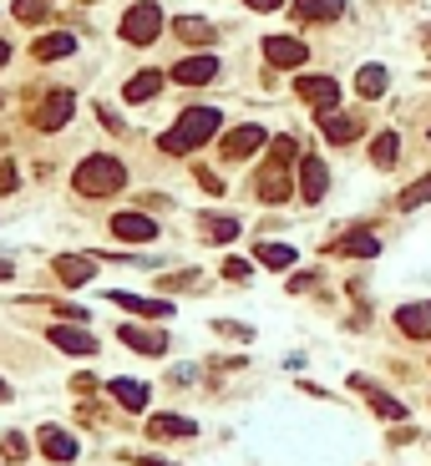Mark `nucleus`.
<instances>
[{"mask_svg": "<svg viewBox=\"0 0 431 466\" xmlns=\"http://www.w3.org/2000/svg\"><path fill=\"white\" fill-rule=\"evenodd\" d=\"M290 162H300V147H294V137H275V147H269V162H264L259 178H254V193H259L264 203H284V198L294 193Z\"/></svg>", "mask_w": 431, "mask_h": 466, "instance_id": "obj_1", "label": "nucleus"}, {"mask_svg": "<svg viewBox=\"0 0 431 466\" xmlns=\"http://www.w3.org/2000/svg\"><path fill=\"white\" fill-rule=\"evenodd\" d=\"M218 122H224V117H218L214 107H193V112H183V117H178L168 132H163V153L178 157V153H193V147H203V142L218 132Z\"/></svg>", "mask_w": 431, "mask_h": 466, "instance_id": "obj_2", "label": "nucleus"}, {"mask_svg": "<svg viewBox=\"0 0 431 466\" xmlns=\"http://www.w3.org/2000/svg\"><path fill=\"white\" fill-rule=\"evenodd\" d=\"M72 183H77L81 198H112V193L127 183V168L117 162V157H87Z\"/></svg>", "mask_w": 431, "mask_h": 466, "instance_id": "obj_3", "label": "nucleus"}, {"mask_svg": "<svg viewBox=\"0 0 431 466\" xmlns=\"http://www.w3.org/2000/svg\"><path fill=\"white\" fill-rule=\"evenodd\" d=\"M157 31H163V11L153 0H142V5H132L123 16V41H132V46H153Z\"/></svg>", "mask_w": 431, "mask_h": 466, "instance_id": "obj_4", "label": "nucleus"}, {"mask_svg": "<svg viewBox=\"0 0 431 466\" xmlns=\"http://www.w3.org/2000/svg\"><path fill=\"white\" fill-rule=\"evenodd\" d=\"M72 112H77V96H72V92H51L46 102L31 112V122L41 127V132H56V127L72 122Z\"/></svg>", "mask_w": 431, "mask_h": 466, "instance_id": "obj_5", "label": "nucleus"}, {"mask_svg": "<svg viewBox=\"0 0 431 466\" xmlns=\"http://www.w3.org/2000/svg\"><path fill=\"white\" fill-rule=\"evenodd\" d=\"M294 96H300V102H309L315 112H335L340 87L330 77H300V81H294Z\"/></svg>", "mask_w": 431, "mask_h": 466, "instance_id": "obj_6", "label": "nucleus"}, {"mask_svg": "<svg viewBox=\"0 0 431 466\" xmlns=\"http://www.w3.org/2000/svg\"><path fill=\"white\" fill-rule=\"evenodd\" d=\"M305 41H294V36H269L264 41V62L279 66V71H294V66H305Z\"/></svg>", "mask_w": 431, "mask_h": 466, "instance_id": "obj_7", "label": "nucleus"}, {"mask_svg": "<svg viewBox=\"0 0 431 466\" xmlns=\"http://www.w3.org/2000/svg\"><path fill=\"white\" fill-rule=\"evenodd\" d=\"M218 147H224V162H239V157H249V153H259V147H264V127H254V122L233 127Z\"/></svg>", "mask_w": 431, "mask_h": 466, "instance_id": "obj_8", "label": "nucleus"}, {"mask_svg": "<svg viewBox=\"0 0 431 466\" xmlns=\"http://www.w3.org/2000/svg\"><path fill=\"white\" fill-rule=\"evenodd\" d=\"M218 77V56H183V62L173 66V81L178 87H203V81Z\"/></svg>", "mask_w": 431, "mask_h": 466, "instance_id": "obj_9", "label": "nucleus"}, {"mask_svg": "<svg viewBox=\"0 0 431 466\" xmlns=\"http://www.w3.org/2000/svg\"><path fill=\"white\" fill-rule=\"evenodd\" d=\"M112 233H117V238H127V244H153V238H157V223L148 213H117V218H112Z\"/></svg>", "mask_w": 431, "mask_h": 466, "instance_id": "obj_10", "label": "nucleus"}, {"mask_svg": "<svg viewBox=\"0 0 431 466\" xmlns=\"http://www.w3.org/2000/svg\"><path fill=\"white\" fill-rule=\"evenodd\" d=\"M325 187H330V172H325L320 157H300V193H305V203H320Z\"/></svg>", "mask_w": 431, "mask_h": 466, "instance_id": "obj_11", "label": "nucleus"}, {"mask_svg": "<svg viewBox=\"0 0 431 466\" xmlns=\"http://www.w3.org/2000/svg\"><path fill=\"white\" fill-rule=\"evenodd\" d=\"M396 325H401V335H411V340H431V299L427 304H401Z\"/></svg>", "mask_w": 431, "mask_h": 466, "instance_id": "obj_12", "label": "nucleus"}, {"mask_svg": "<svg viewBox=\"0 0 431 466\" xmlns=\"http://www.w3.org/2000/svg\"><path fill=\"white\" fill-rule=\"evenodd\" d=\"M41 451L51 462H77V436L62 431V426H41Z\"/></svg>", "mask_w": 431, "mask_h": 466, "instance_id": "obj_13", "label": "nucleus"}, {"mask_svg": "<svg viewBox=\"0 0 431 466\" xmlns=\"http://www.w3.org/2000/svg\"><path fill=\"white\" fill-rule=\"evenodd\" d=\"M51 345L66 350V355H92L97 335H87V329H77V325H56V329H51Z\"/></svg>", "mask_w": 431, "mask_h": 466, "instance_id": "obj_14", "label": "nucleus"}, {"mask_svg": "<svg viewBox=\"0 0 431 466\" xmlns=\"http://www.w3.org/2000/svg\"><path fill=\"white\" fill-rule=\"evenodd\" d=\"M360 132H366V122H360V117H340V112H325V137L335 142V147H351Z\"/></svg>", "mask_w": 431, "mask_h": 466, "instance_id": "obj_15", "label": "nucleus"}, {"mask_svg": "<svg viewBox=\"0 0 431 466\" xmlns=\"http://www.w3.org/2000/svg\"><path fill=\"white\" fill-rule=\"evenodd\" d=\"M97 274V259H87V254H62L56 259V279L62 284H87Z\"/></svg>", "mask_w": 431, "mask_h": 466, "instance_id": "obj_16", "label": "nucleus"}, {"mask_svg": "<svg viewBox=\"0 0 431 466\" xmlns=\"http://www.w3.org/2000/svg\"><path fill=\"white\" fill-rule=\"evenodd\" d=\"M77 51V36H66V31H56V36H41L31 46V56L36 62H62V56H72Z\"/></svg>", "mask_w": 431, "mask_h": 466, "instance_id": "obj_17", "label": "nucleus"}, {"mask_svg": "<svg viewBox=\"0 0 431 466\" xmlns=\"http://www.w3.org/2000/svg\"><path fill=\"white\" fill-rule=\"evenodd\" d=\"M123 340L132 345V350H142V355H163V350H168V335H163V329H138V325H123Z\"/></svg>", "mask_w": 431, "mask_h": 466, "instance_id": "obj_18", "label": "nucleus"}, {"mask_svg": "<svg viewBox=\"0 0 431 466\" xmlns=\"http://www.w3.org/2000/svg\"><path fill=\"white\" fill-rule=\"evenodd\" d=\"M335 249L351 254V259H376V254H381V238H376V233H366V229H355V233H345V238H340Z\"/></svg>", "mask_w": 431, "mask_h": 466, "instance_id": "obj_19", "label": "nucleus"}, {"mask_svg": "<svg viewBox=\"0 0 431 466\" xmlns=\"http://www.w3.org/2000/svg\"><path fill=\"white\" fill-rule=\"evenodd\" d=\"M173 31H178V41H188V46H208V41H214V26H208V21H199V16H178L173 21Z\"/></svg>", "mask_w": 431, "mask_h": 466, "instance_id": "obj_20", "label": "nucleus"}, {"mask_svg": "<svg viewBox=\"0 0 431 466\" xmlns=\"http://www.w3.org/2000/svg\"><path fill=\"white\" fill-rule=\"evenodd\" d=\"M294 16L300 21H335V16H345V0H294Z\"/></svg>", "mask_w": 431, "mask_h": 466, "instance_id": "obj_21", "label": "nucleus"}, {"mask_svg": "<svg viewBox=\"0 0 431 466\" xmlns=\"http://www.w3.org/2000/svg\"><path fill=\"white\" fill-rule=\"evenodd\" d=\"M112 304H123V310H132V314H153V320H168L173 314L168 299H142V295H112Z\"/></svg>", "mask_w": 431, "mask_h": 466, "instance_id": "obj_22", "label": "nucleus"}, {"mask_svg": "<svg viewBox=\"0 0 431 466\" xmlns=\"http://www.w3.org/2000/svg\"><path fill=\"white\" fill-rule=\"evenodd\" d=\"M163 92V71H138V77L127 81V102H153V96Z\"/></svg>", "mask_w": 431, "mask_h": 466, "instance_id": "obj_23", "label": "nucleus"}, {"mask_svg": "<svg viewBox=\"0 0 431 466\" xmlns=\"http://www.w3.org/2000/svg\"><path fill=\"white\" fill-rule=\"evenodd\" d=\"M148 436H153V441H168V436H193V420H188V416H153V420H148Z\"/></svg>", "mask_w": 431, "mask_h": 466, "instance_id": "obj_24", "label": "nucleus"}, {"mask_svg": "<svg viewBox=\"0 0 431 466\" xmlns=\"http://www.w3.org/2000/svg\"><path fill=\"white\" fill-rule=\"evenodd\" d=\"M203 233H208L214 244H233V238H239V218H229V213H203Z\"/></svg>", "mask_w": 431, "mask_h": 466, "instance_id": "obj_25", "label": "nucleus"}, {"mask_svg": "<svg viewBox=\"0 0 431 466\" xmlns=\"http://www.w3.org/2000/svg\"><path fill=\"white\" fill-rule=\"evenodd\" d=\"M107 390L127 405V411H142V405H148V386H142V380H112Z\"/></svg>", "mask_w": 431, "mask_h": 466, "instance_id": "obj_26", "label": "nucleus"}, {"mask_svg": "<svg viewBox=\"0 0 431 466\" xmlns=\"http://www.w3.org/2000/svg\"><path fill=\"white\" fill-rule=\"evenodd\" d=\"M355 386H360V390H370L366 380H355ZM370 411H376L381 420H406V405H401V401H391V395H381V390H370Z\"/></svg>", "mask_w": 431, "mask_h": 466, "instance_id": "obj_27", "label": "nucleus"}, {"mask_svg": "<svg viewBox=\"0 0 431 466\" xmlns=\"http://www.w3.org/2000/svg\"><path fill=\"white\" fill-rule=\"evenodd\" d=\"M254 259H259L264 269H290L294 264V249H290V244H259Z\"/></svg>", "mask_w": 431, "mask_h": 466, "instance_id": "obj_28", "label": "nucleus"}, {"mask_svg": "<svg viewBox=\"0 0 431 466\" xmlns=\"http://www.w3.org/2000/svg\"><path fill=\"white\" fill-rule=\"evenodd\" d=\"M355 92H360V96H381V92H385V66H360V77H355Z\"/></svg>", "mask_w": 431, "mask_h": 466, "instance_id": "obj_29", "label": "nucleus"}, {"mask_svg": "<svg viewBox=\"0 0 431 466\" xmlns=\"http://www.w3.org/2000/svg\"><path fill=\"white\" fill-rule=\"evenodd\" d=\"M396 153H401L396 132H381V137H376V147H370V162H376V168H391V162H396Z\"/></svg>", "mask_w": 431, "mask_h": 466, "instance_id": "obj_30", "label": "nucleus"}, {"mask_svg": "<svg viewBox=\"0 0 431 466\" xmlns=\"http://www.w3.org/2000/svg\"><path fill=\"white\" fill-rule=\"evenodd\" d=\"M11 11H16V21H26V26H36V21H46V16H51V0H16Z\"/></svg>", "mask_w": 431, "mask_h": 466, "instance_id": "obj_31", "label": "nucleus"}, {"mask_svg": "<svg viewBox=\"0 0 431 466\" xmlns=\"http://www.w3.org/2000/svg\"><path fill=\"white\" fill-rule=\"evenodd\" d=\"M421 203H431V172L427 178H416V183L401 193V208H421Z\"/></svg>", "mask_w": 431, "mask_h": 466, "instance_id": "obj_32", "label": "nucleus"}, {"mask_svg": "<svg viewBox=\"0 0 431 466\" xmlns=\"http://www.w3.org/2000/svg\"><path fill=\"white\" fill-rule=\"evenodd\" d=\"M26 451H31V446H26V436H21V431L0 436V456H5V462H26Z\"/></svg>", "mask_w": 431, "mask_h": 466, "instance_id": "obj_33", "label": "nucleus"}, {"mask_svg": "<svg viewBox=\"0 0 431 466\" xmlns=\"http://www.w3.org/2000/svg\"><path fill=\"white\" fill-rule=\"evenodd\" d=\"M199 183H203V193H224V178H214L208 168H199Z\"/></svg>", "mask_w": 431, "mask_h": 466, "instance_id": "obj_34", "label": "nucleus"}, {"mask_svg": "<svg viewBox=\"0 0 431 466\" xmlns=\"http://www.w3.org/2000/svg\"><path fill=\"white\" fill-rule=\"evenodd\" d=\"M224 274H229V279H249V264L244 259H224Z\"/></svg>", "mask_w": 431, "mask_h": 466, "instance_id": "obj_35", "label": "nucleus"}, {"mask_svg": "<svg viewBox=\"0 0 431 466\" xmlns=\"http://www.w3.org/2000/svg\"><path fill=\"white\" fill-rule=\"evenodd\" d=\"M16 187V162H0V193H11Z\"/></svg>", "mask_w": 431, "mask_h": 466, "instance_id": "obj_36", "label": "nucleus"}, {"mask_svg": "<svg viewBox=\"0 0 431 466\" xmlns=\"http://www.w3.org/2000/svg\"><path fill=\"white\" fill-rule=\"evenodd\" d=\"M244 5H249V11H275L279 0H244Z\"/></svg>", "mask_w": 431, "mask_h": 466, "instance_id": "obj_37", "label": "nucleus"}, {"mask_svg": "<svg viewBox=\"0 0 431 466\" xmlns=\"http://www.w3.org/2000/svg\"><path fill=\"white\" fill-rule=\"evenodd\" d=\"M5 62H11V46H5V41H0V66H5Z\"/></svg>", "mask_w": 431, "mask_h": 466, "instance_id": "obj_38", "label": "nucleus"}, {"mask_svg": "<svg viewBox=\"0 0 431 466\" xmlns=\"http://www.w3.org/2000/svg\"><path fill=\"white\" fill-rule=\"evenodd\" d=\"M0 401H11V386H5V380H0Z\"/></svg>", "mask_w": 431, "mask_h": 466, "instance_id": "obj_39", "label": "nucleus"}, {"mask_svg": "<svg viewBox=\"0 0 431 466\" xmlns=\"http://www.w3.org/2000/svg\"><path fill=\"white\" fill-rule=\"evenodd\" d=\"M142 466H168V462H157V456H148V462H142Z\"/></svg>", "mask_w": 431, "mask_h": 466, "instance_id": "obj_40", "label": "nucleus"}, {"mask_svg": "<svg viewBox=\"0 0 431 466\" xmlns=\"http://www.w3.org/2000/svg\"><path fill=\"white\" fill-rule=\"evenodd\" d=\"M421 41H427V56H431V26H427V36H421Z\"/></svg>", "mask_w": 431, "mask_h": 466, "instance_id": "obj_41", "label": "nucleus"}, {"mask_svg": "<svg viewBox=\"0 0 431 466\" xmlns=\"http://www.w3.org/2000/svg\"><path fill=\"white\" fill-rule=\"evenodd\" d=\"M0 279H11V264H0Z\"/></svg>", "mask_w": 431, "mask_h": 466, "instance_id": "obj_42", "label": "nucleus"}]
</instances>
